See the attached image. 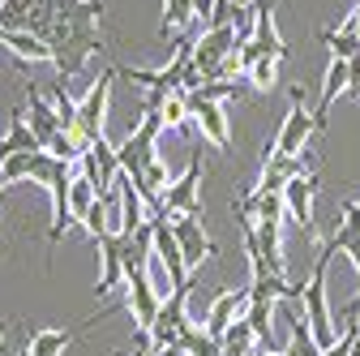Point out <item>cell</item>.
Wrapping results in <instances>:
<instances>
[{
	"label": "cell",
	"instance_id": "obj_1",
	"mask_svg": "<svg viewBox=\"0 0 360 356\" xmlns=\"http://www.w3.org/2000/svg\"><path fill=\"white\" fill-rule=\"evenodd\" d=\"M339 249L326 241L322 245V253H318V262H313V279L304 284V318H309V331H313V343H318L322 352L339 339V331L343 326H335V318H330V305H326V266H330V258H335Z\"/></svg>",
	"mask_w": 360,
	"mask_h": 356
},
{
	"label": "cell",
	"instance_id": "obj_2",
	"mask_svg": "<svg viewBox=\"0 0 360 356\" xmlns=\"http://www.w3.org/2000/svg\"><path fill=\"white\" fill-rule=\"evenodd\" d=\"M112 82H116V69L99 73V82H90V91L77 99V133L95 146L103 138V120H108V99H112Z\"/></svg>",
	"mask_w": 360,
	"mask_h": 356
},
{
	"label": "cell",
	"instance_id": "obj_3",
	"mask_svg": "<svg viewBox=\"0 0 360 356\" xmlns=\"http://www.w3.org/2000/svg\"><path fill=\"white\" fill-rule=\"evenodd\" d=\"M124 284H129V300H124V309H129L133 326L150 335V326L159 322V309H163V292L155 288L150 271H124Z\"/></svg>",
	"mask_w": 360,
	"mask_h": 356
},
{
	"label": "cell",
	"instance_id": "obj_4",
	"mask_svg": "<svg viewBox=\"0 0 360 356\" xmlns=\"http://www.w3.org/2000/svg\"><path fill=\"white\" fill-rule=\"evenodd\" d=\"M95 52H103V34H99V26H86V30H73L69 26V34L56 43V77H77L82 73V65L95 56Z\"/></svg>",
	"mask_w": 360,
	"mask_h": 356
},
{
	"label": "cell",
	"instance_id": "obj_5",
	"mask_svg": "<svg viewBox=\"0 0 360 356\" xmlns=\"http://www.w3.org/2000/svg\"><path fill=\"white\" fill-rule=\"evenodd\" d=\"M318 129H322L318 116L304 108L300 91H292V108H288V116H283V125H279V133H275V155H304L309 138H313Z\"/></svg>",
	"mask_w": 360,
	"mask_h": 356
},
{
	"label": "cell",
	"instance_id": "obj_6",
	"mask_svg": "<svg viewBox=\"0 0 360 356\" xmlns=\"http://www.w3.org/2000/svg\"><path fill=\"white\" fill-rule=\"evenodd\" d=\"M236 43H240L236 26H210V30H202L198 48H193V69L202 73V82H210V77H214V69L236 52Z\"/></svg>",
	"mask_w": 360,
	"mask_h": 356
},
{
	"label": "cell",
	"instance_id": "obj_7",
	"mask_svg": "<svg viewBox=\"0 0 360 356\" xmlns=\"http://www.w3.org/2000/svg\"><path fill=\"white\" fill-rule=\"evenodd\" d=\"M163 210L167 215H202L206 219V206H202V159L193 155L185 176H176L163 193Z\"/></svg>",
	"mask_w": 360,
	"mask_h": 356
},
{
	"label": "cell",
	"instance_id": "obj_8",
	"mask_svg": "<svg viewBox=\"0 0 360 356\" xmlns=\"http://www.w3.org/2000/svg\"><path fill=\"white\" fill-rule=\"evenodd\" d=\"M150 232H155V258L163 262L172 292H185L189 288V262H185V249H180L172 224H167V219H150Z\"/></svg>",
	"mask_w": 360,
	"mask_h": 356
},
{
	"label": "cell",
	"instance_id": "obj_9",
	"mask_svg": "<svg viewBox=\"0 0 360 356\" xmlns=\"http://www.w3.org/2000/svg\"><path fill=\"white\" fill-rule=\"evenodd\" d=\"M318 189H322V176H318V172L296 176V181L283 189L288 219H292V224H296L304 236H313V232H318V219H313V198H318Z\"/></svg>",
	"mask_w": 360,
	"mask_h": 356
},
{
	"label": "cell",
	"instance_id": "obj_10",
	"mask_svg": "<svg viewBox=\"0 0 360 356\" xmlns=\"http://www.w3.org/2000/svg\"><path fill=\"white\" fill-rule=\"evenodd\" d=\"M167 224H172V232H176L180 249H185L189 271H198L206 258H214V253H219V245H214V241L206 236V228H202V215H172Z\"/></svg>",
	"mask_w": 360,
	"mask_h": 356
},
{
	"label": "cell",
	"instance_id": "obj_11",
	"mask_svg": "<svg viewBox=\"0 0 360 356\" xmlns=\"http://www.w3.org/2000/svg\"><path fill=\"white\" fill-rule=\"evenodd\" d=\"M249 305H253V292H249V288H228V292H219V296L210 300V309H206V322H202V326H206V335L223 339L236 318H245V314H249Z\"/></svg>",
	"mask_w": 360,
	"mask_h": 356
},
{
	"label": "cell",
	"instance_id": "obj_12",
	"mask_svg": "<svg viewBox=\"0 0 360 356\" xmlns=\"http://www.w3.org/2000/svg\"><path fill=\"white\" fill-rule=\"evenodd\" d=\"M189 108H193V125L202 129V138L214 142L219 151H232V120H228V112H223V103L189 95Z\"/></svg>",
	"mask_w": 360,
	"mask_h": 356
},
{
	"label": "cell",
	"instance_id": "obj_13",
	"mask_svg": "<svg viewBox=\"0 0 360 356\" xmlns=\"http://www.w3.org/2000/svg\"><path fill=\"white\" fill-rule=\"evenodd\" d=\"M309 167H313V159L309 155H270L266 163H262V181H257V189L262 193H283L296 176H309Z\"/></svg>",
	"mask_w": 360,
	"mask_h": 356
},
{
	"label": "cell",
	"instance_id": "obj_14",
	"mask_svg": "<svg viewBox=\"0 0 360 356\" xmlns=\"http://www.w3.org/2000/svg\"><path fill=\"white\" fill-rule=\"evenodd\" d=\"M124 245L129 236H103L99 241V258H103V271H99V284H95V296H112L120 284H124Z\"/></svg>",
	"mask_w": 360,
	"mask_h": 356
},
{
	"label": "cell",
	"instance_id": "obj_15",
	"mask_svg": "<svg viewBox=\"0 0 360 356\" xmlns=\"http://www.w3.org/2000/svg\"><path fill=\"white\" fill-rule=\"evenodd\" d=\"M116 189H120V236H138L142 228H150V206H146V198L138 193V185H133L124 172H120Z\"/></svg>",
	"mask_w": 360,
	"mask_h": 356
},
{
	"label": "cell",
	"instance_id": "obj_16",
	"mask_svg": "<svg viewBox=\"0 0 360 356\" xmlns=\"http://www.w3.org/2000/svg\"><path fill=\"white\" fill-rule=\"evenodd\" d=\"M253 43L262 48V56H275V61H288V48L275 30V0H257V30H253Z\"/></svg>",
	"mask_w": 360,
	"mask_h": 356
},
{
	"label": "cell",
	"instance_id": "obj_17",
	"mask_svg": "<svg viewBox=\"0 0 360 356\" xmlns=\"http://www.w3.org/2000/svg\"><path fill=\"white\" fill-rule=\"evenodd\" d=\"M26 103H30V129H34V138L43 142V151H48V142L60 133V116H56V108H52L48 99L34 91V86L26 91Z\"/></svg>",
	"mask_w": 360,
	"mask_h": 356
},
{
	"label": "cell",
	"instance_id": "obj_18",
	"mask_svg": "<svg viewBox=\"0 0 360 356\" xmlns=\"http://www.w3.org/2000/svg\"><path fill=\"white\" fill-rule=\"evenodd\" d=\"M318 39L330 48L335 61H356L360 56V34H356V13H347L339 22V30H318Z\"/></svg>",
	"mask_w": 360,
	"mask_h": 356
},
{
	"label": "cell",
	"instance_id": "obj_19",
	"mask_svg": "<svg viewBox=\"0 0 360 356\" xmlns=\"http://www.w3.org/2000/svg\"><path fill=\"white\" fill-rule=\"evenodd\" d=\"M73 343V331H60V326H43L26 339L22 356H65V348Z\"/></svg>",
	"mask_w": 360,
	"mask_h": 356
},
{
	"label": "cell",
	"instance_id": "obj_20",
	"mask_svg": "<svg viewBox=\"0 0 360 356\" xmlns=\"http://www.w3.org/2000/svg\"><path fill=\"white\" fill-rule=\"evenodd\" d=\"M5 48H13L18 61H56V48H52V43H43V39L30 34V30H9Z\"/></svg>",
	"mask_w": 360,
	"mask_h": 356
},
{
	"label": "cell",
	"instance_id": "obj_21",
	"mask_svg": "<svg viewBox=\"0 0 360 356\" xmlns=\"http://www.w3.org/2000/svg\"><path fill=\"white\" fill-rule=\"evenodd\" d=\"M159 116H163V133L189 129V120H193V108H189V91H176V95H167V99H163V108H159Z\"/></svg>",
	"mask_w": 360,
	"mask_h": 356
},
{
	"label": "cell",
	"instance_id": "obj_22",
	"mask_svg": "<svg viewBox=\"0 0 360 356\" xmlns=\"http://www.w3.org/2000/svg\"><path fill=\"white\" fill-rule=\"evenodd\" d=\"M245 322L253 326V335H257L262 348H275V339H270V331H275V300H253Z\"/></svg>",
	"mask_w": 360,
	"mask_h": 356
},
{
	"label": "cell",
	"instance_id": "obj_23",
	"mask_svg": "<svg viewBox=\"0 0 360 356\" xmlns=\"http://www.w3.org/2000/svg\"><path fill=\"white\" fill-rule=\"evenodd\" d=\"M99 18H103V0H73V5L60 13V22H65V26H73V30L99 26Z\"/></svg>",
	"mask_w": 360,
	"mask_h": 356
},
{
	"label": "cell",
	"instance_id": "obj_24",
	"mask_svg": "<svg viewBox=\"0 0 360 356\" xmlns=\"http://www.w3.org/2000/svg\"><path fill=\"white\" fill-rule=\"evenodd\" d=\"M193 26V0H163V26L159 34L167 39V30H185Z\"/></svg>",
	"mask_w": 360,
	"mask_h": 356
},
{
	"label": "cell",
	"instance_id": "obj_25",
	"mask_svg": "<svg viewBox=\"0 0 360 356\" xmlns=\"http://www.w3.org/2000/svg\"><path fill=\"white\" fill-rule=\"evenodd\" d=\"M245 77H249L253 91H275V86H279V61L275 56H262L257 65L245 69Z\"/></svg>",
	"mask_w": 360,
	"mask_h": 356
},
{
	"label": "cell",
	"instance_id": "obj_26",
	"mask_svg": "<svg viewBox=\"0 0 360 356\" xmlns=\"http://www.w3.org/2000/svg\"><path fill=\"white\" fill-rule=\"evenodd\" d=\"M30 155H34V151H22V155H13V159L5 163L9 185H18V181H30Z\"/></svg>",
	"mask_w": 360,
	"mask_h": 356
},
{
	"label": "cell",
	"instance_id": "obj_27",
	"mask_svg": "<svg viewBox=\"0 0 360 356\" xmlns=\"http://www.w3.org/2000/svg\"><path fill=\"white\" fill-rule=\"evenodd\" d=\"M214 9H219V0H193V22L206 30V22L214 18Z\"/></svg>",
	"mask_w": 360,
	"mask_h": 356
},
{
	"label": "cell",
	"instance_id": "obj_28",
	"mask_svg": "<svg viewBox=\"0 0 360 356\" xmlns=\"http://www.w3.org/2000/svg\"><path fill=\"white\" fill-rule=\"evenodd\" d=\"M347 95H360V56L352 61V82H347Z\"/></svg>",
	"mask_w": 360,
	"mask_h": 356
},
{
	"label": "cell",
	"instance_id": "obj_29",
	"mask_svg": "<svg viewBox=\"0 0 360 356\" xmlns=\"http://www.w3.org/2000/svg\"><path fill=\"white\" fill-rule=\"evenodd\" d=\"M155 356H189V352L180 348V343H172V348H163V352H155Z\"/></svg>",
	"mask_w": 360,
	"mask_h": 356
},
{
	"label": "cell",
	"instance_id": "obj_30",
	"mask_svg": "<svg viewBox=\"0 0 360 356\" xmlns=\"http://www.w3.org/2000/svg\"><path fill=\"white\" fill-rule=\"evenodd\" d=\"M347 258H352V266H356V275H360V241H356V245L347 249Z\"/></svg>",
	"mask_w": 360,
	"mask_h": 356
},
{
	"label": "cell",
	"instance_id": "obj_31",
	"mask_svg": "<svg viewBox=\"0 0 360 356\" xmlns=\"http://www.w3.org/2000/svg\"><path fill=\"white\" fill-rule=\"evenodd\" d=\"M48 5H52V9H56V18H60V13H65V9L73 5V0H48Z\"/></svg>",
	"mask_w": 360,
	"mask_h": 356
},
{
	"label": "cell",
	"instance_id": "obj_32",
	"mask_svg": "<svg viewBox=\"0 0 360 356\" xmlns=\"http://www.w3.org/2000/svg\"><path fill=\"white\" fill-rule=\"evenodd\" d=\"M257 356H283V348H257Z\"/></svg>",
	"mask_w": 360,
	"mask_h": 356
},
{
	"label": "cell",
	"instance_id": "obj_33",
	"mask_svg": "<svg viewBox=\"0 0 360 356\" xmlns=\"http://www.w3.org/2000/svg\"><path fill=\"white\" fill-rule=\"evenodd\" d=\"M232 5H257V0H232Z\"/></svg>",
	"mask_w": 360,
	"mask_h": 356
},
{
	"label": "cell",
	"instance_id": "obj_34",
	"mask_svg": "<svg viewBox=\"0 0 360 356\" xmlns=\"http://www.w3.org/2000/svg\"><path fill=\"white\" fill-rule=\"evenodd\" d=\"M352 13H356V34H360V9H352Z\"/></svg>",
	"mask_w": 360,
	"mask_h": 356
},
{
	"label": "cell",
	"instance_id": "obj_35",
	"mask_svg": "<svg viewBox=\"0 0 360 356\" xmlns=\"http://www.w3.org/2000/svg\"><path fill=\"white\" fill-rule=\"evenodd\" d=\"M5 39H9V30H5V26H0V43H5Z\"/></svg>",
	"mask_w": 360,
	"mask_h": 356
},
{
	"label": "cell",
	"instance_id": "obj_36",
	"mask_svg": "<svg viewBox=\"0 0 360 356\" xmlns=\"http://www.w3.org/2000/svg\"><path fill=\"white\" fill-rule=\"evenodd\" d=\"M0 352H5V331H0Z\"/></svg>",
	"mask_w": 360,
	"mask_h": 356
},
{
	"label": "cell",
	"instance_id": "obj_37",
	"mask_svg": "<svg viewBox=\"0 0 360 356\" xmlns=\"http://www.w3.org/2000/svg\"><path fill=\"white\" fill-rule=\"evenodd\" d=\"M39 5H48V0H39Z\"/></svg>",
	"mask_w": 360,
	"mask_h": 356
},
{
	"label": "cell",
	"instance_id": "obj_38",
	"mask_svg": "<svg viewBox=\"0 0 360 356\" xmlns=\"http://www.w3.org/2000/svg\"><path fill=\"white\" fill-rule=\"evenodd\" d=\"M253 356H257V352H253Z\"/></svg>",
	"mask_w": 360,
	"mask_h": 356
}]
</instances>
